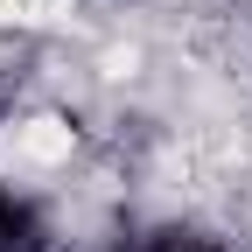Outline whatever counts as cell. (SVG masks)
Listing matches in <instances>:
<instances>
[{"label":"cell","instance_id":"obj_2","mask_svg":"<svg viewBox=\"0 0 252 252\" xmlns=\"http://www.w3.org/2000/svg\"><path fill=\"white\" fill-rule=\"evenodd\" d=\"M147 252H217V245H210L203 231H161V238L147 245Z\"/></svg>","mask_w":252,"mask_h":252},{"label":"cell","instance_id":"obj_1","mask_svg":"<svg viewBox=\"0 0 252 252\" xmlns=\"http://www.w3.org/2000/svg\"><path fill=\"white\" fill-rule=\"evenodd\" d=\"M0 252H42V224L7 182H0Z\"/></svg>","mask_w":252,"mask_h":252}]
</instances>
